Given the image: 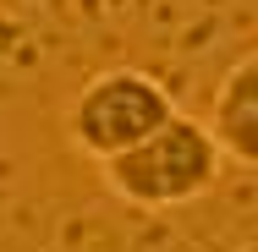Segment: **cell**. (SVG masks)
Segmentation results:
<instances>
[{
  "instance_id": "cell-1",
  "label": "cell",
  "mask_w": 258,
  "mask_h": 252,
  "mask_svg": "<svg viewBox=\"0 0 258 252\" xmlns=\"http://www.w3.org/2000/svg\"><path fill=\"white\" fill-rule=\"evenodd\" d=\"M104 187L132 208H176V203L204 198L220 176V148L204 132V121L192 115H170L154 137H143L138 148L104 159Z\"/></svg>"
},
{
  "instance_id": "cell-2",
  "label": "cell",
  "mask_w": 258,
  "mask_h": 252,
  "mask_svg": "<svg viewBox=\"0 0 258 252\" xmlns=\"http://www.w3.org/2000/svg\"><path fill=\"white\" fill-rule=\"evenodd\" d=\"M176 115L170 94L159 88L149 71H132V66H115L99 71L66 110V132L72 143L88 153V159H115V153L138 148L143 137H154L159 126Z\"/></svg>"
},
{
  "instance_id": "cell-3",
  "label": "cell",
  "mask_w": 258,
  "mask_h": 252,
  "mask_svg": "<svg viewBox=\"0 0 258 252\" xmlns=\"http://www.w3.org/2000/svg\"><path fill=\"white\" fill-rule=\"evenodd\" d=\"M204 132L214 137L220 159H236V164H253L258 159V60L253 55H242V60L225 71L220 94L209 104V126Z\"/></svg>"
}]
</instances>
